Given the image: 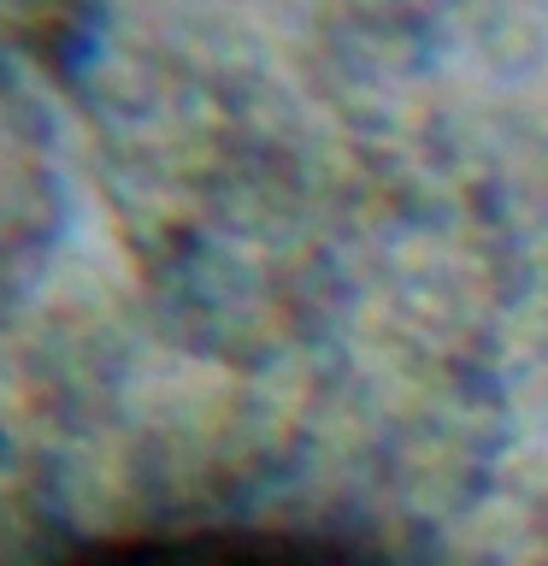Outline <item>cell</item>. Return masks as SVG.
<instances>
[{
	"label": "cell",
	"instance_id": "6da1fadb",
	"mask_svg": "<svg viewBox=\"0 0 548 566\" xmlns=\"http://www.w3.org/2000/svg\"><path fill=\"white\" fill-rule=\"evenodd\" d=\"M48 566H354L336 543L272 525H177L83 543Z\"/></svg>",
	"mask_w": 548,
	"mask_h": 566
}]
</instances>
